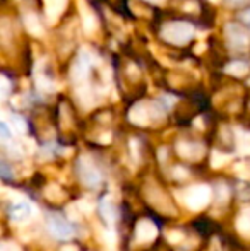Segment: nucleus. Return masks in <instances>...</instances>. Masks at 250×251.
<instances>
[{"mask_svg":"<svg viewBox=\"0 0 250 251\" xmlns=\"http://www.w3.org/2000/svg\"><path fill=\"white\" fill-rule=\"evenodd\" d=\"M77 173H79V179L89 188H96L101 183L103 176H101L98 166L91 161L89 157H81L77 162Z\"/></svg>","mask_w":250,"mask_h":251,"instance_id":"obj_1","label":"nucleus"},{"mask_svg":"<svg viewBox=\"0 0 250 251\" xmlns=\"http://www.w3.org/2000/svg\"><path fill=\"white\" fill-rule=\"evenodd\" d=\"M48 231L58 239H70L74 236L72 224L58 214H52L48 217Z\"/></svg>","mask_w":250,"mask_h":251,"instance_id":"obj_2","label":"nucleus"},{"mask_svg":"<svg viewBox=\"0 0 250 251\" xmlns=\"http://www.w3.org/2000/svg\"><path fill=\"white\" fill-rule=\"evenodd\" d=\"M211 200V190L204 185H199L195 188H192L185 197V201H187L189 208L192 210H200L202 207H206Z\"/></svg>","mask_w":250,"mask_h":251,"instance_id":"obj_3","label":"nucleus"},{"mask_svg":"<svg viewBox=\"0 0 250 251\" xmlns=\"http://www.w3.org/2000/svg\"><path fill=\"white\" fill-rule=\"evenodd\" d=\"M34 215V205L28 200L16 201L10 205L9 208V217L12 222H26Z\"/></svg>","mask_w":250,"mask_h":251,"instance_id":"obj_4","label":"nucleus"},{"mask_svg":"<svg viewBox=\"0 0 250 251\" xmlns=\"http://www.w3.org/2000/svg\"><path fill=\"white\" fill-rule=\"evenodd\" d=\"M158 236V227L153 221L149 219H142L137 222L136 227V238L139 243H151L153 239H156Z\"/></svg>","mask_w":250,"mask_h":251,"instance_id":"obj_5","label":"nucleus"},{"mask_svg":"<svg viewBox=\"0 0 250 251\" xmlns=\"http://www.w3.org/2000/svg\"><path fill=\"white\" fill-rule=\"evenodd\" d=\"M100 212L108 224H113L115 219H117V208H115V205L110 201V199H103L100 201Z\"/></svg>","mask_w":250,"mask_h":251,"instance_id":"obj_6","label":"nucleus"},{"mask_svg":"<svg viewBox=\"0 0 250 251\" xmlns=\"http://www.w3.org/2000/svg\"><path fill=\"white\" fill-rule=\"evenodd\" d=\"M237 227H238V231H240L242 234L249 236V238H250V208L242 212V215L238 217V221H237Z\"/></svg>","mask_w":250,"mask_h":251,"instance_id":"obj_7","label":"nucleus"},{"mask_svg":"<svg viewBox=\"0 0 250 251\" xmlns=\"http://www.w3.org/2000/svg\"><path fill=\"white\" fill-rule=\"evenodd\" d=\"M0 251H21V250H19V246L14 245V243H2Z\"/></svg>","mask_w":250,"mask_h":251,"instance_id":"obj_8","label":"nucleus"},{"mask_svg":"<svg viewBox=\"0 0 250 251\" xmlns=\"http://www.w3.org/2000/svg\"><path fill=\"white\" fill-rule=\"evenodd\" d=\"M0 130H2V139L3 140H9L10 139V130H9V126H7L5 122L0 123Z\"/></svg>","mask_w":250,"mask_h":251,"instance_id":"obj_9","label":"nucleus"},{"mask_svg":"<svg viewBox=\"0 0 250 251\" xmlns=\"http://www.w3.org/2000/svg\"><path fill=\"white\" fill-rule=\"evenodd\" d=\"M2 176L5 179H9L10 178V169H9V166L5 164V162H2Z\"/></svg>","mask_w":250,"mask_h":251,"instance_id":"obj_10","label":"nucleus"},{"mask_svg":"<svg viewBox=\"0 0 250 251\" xmlns=\"http://www.w3.org/2000/svg\"><path fill=\"white\" fill-rule=\"evenodd\" d=\"M242 19H244V23L250 27V9H249V10H245V12L242 14Z\"/></svg>","mask_w":250,"mask_h":251,"instance_id":"obj_11","label":"nucleus"},{"mask_svg":"<svg viewBox=\"0 0 250 251\" xmlns=\"http://www.w3.org/2000/svg\"><path fill=\"white\" fill-rule=\"evenodd\" d=\"M182 236L178 234V232H175V234H170V239H171V243H178V239H180Z\"/></svg>","mask_w":250,"mask_h":251,"instance_id":"obj_12","label":"nucleus"},{"mask_svg":"<svg viewBox=\"0 0 250 251\" xmlns=\"http://www.w3.org/2000/svg\"><path fill=\"white\" fill-rule=\"evenodd\" d=\"M62 251H77V248L74 245H69V246H65V248H63Z\"/></svg>","mask_w":250,"mask_h":251,"instance_id":"obj_13","label":"nucleus"}]
</instances>
